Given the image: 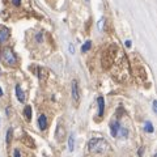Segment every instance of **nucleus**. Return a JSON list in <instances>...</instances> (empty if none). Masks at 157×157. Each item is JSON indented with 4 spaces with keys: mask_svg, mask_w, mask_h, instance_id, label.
<instances>
[{
    "mask_svg": "<svg viewBox=\"0 0 157 157\" xmlns=\"http://www.w3.org/2000/svg\"><path fill=\"white\" fill-rule=\"evenodd\" d=\"M72 98L76 104L80 101V90H78L77 80H73V82H72Z\"/></svg>",
    "mask_w": 157,
    "mask_h": 157,
    "instance_id": "nucleus-3",
    "label": "nucleus"
},
{
    "mask_svg": "<svg viewBox=\"0 0 157 157\" xmlns=\"http://www.w3.org/2000/svg\"><path fill=\"white\" fill-rule=\"evenodd\" d=\"M144 130L147 131V132H149V134H151V132H153V124H152L151 123V122L148 121V122H145V127H144Z\"/></svg>",
    "mask_w": 157,
    "mask_h": 157,
    "instance_id": "nucleus-13",
    "label": "nucleus"
},
{
    "mask_svg": "<svg viewBox=\"0 0 157 157\" xmlns=\"http://www.w3.org/2000/svg\"><path fill=\"white\" fill-rule=\"evenodd\" d=\"M89 151L94 152V153H104L105 151L109 149V144L105 139H101V137H96V139H92L89 141Z\"/></svg>",
    "mask_w": 157,
    "mask_h": 157,
    "instance_id": "nucleus-1",
    "label": "nucleus"
},
{
    "mask_svg": "<svg viewBox=\"0 0 157 157\" xmlns=\"http://www.w3.org/2000/svg\"><path fill=\"white\" fill-rule=\"evenodd\" d=\"M2 96H3V89L0 88V97H2Z\"/></svg>",
    "mask_w": 157,
    "mask_h": 157,
    "instance_id": "nucleus-23",
    "label": "nucleus"
},
{
    "mask_svg": "<svg viewBox=\"0 0 157 157\" xmlns=\"http://www.w3.org/2000/svg\"><path fill=\"white\" fill-rule=\"evenodd\" d=\"M9 29L8 28H2L0 29V43H3V42H6L7 39L9 38Z\"/></svg>",
    "mask_w": 157,
    "mask_h": 157,
    "instance_id": "nucleus-6",
    "label": "nucleus"
},
{
    "mask_svg": "<svg viewBox=\"0 0 157 157\" xmlns=\"http://www.w3.org/2000/svg\"><path fill=\"white\" fill-rule=\"evenodd\" d=\"M42 37H43V36H42V33H39V34H38V36H37V41H38V42H41V39H42Z\"/></svg>",
    "mask_w": 157,
    "mask_h": 157,
    "instance_id": "nucleus-20",
    "label": "nucleus"
},
{
    "mask_svg": "<svg viewBox=\"0 0 157 157\" xmlns=\"http://www.w3.org/2000/svg\"><path fill=\"white\" fill-rule=\"evenodd\" d=\"M38 124H39V128L41 130H46L47 127V118L45 114H41L38 117Z\"/></svg>",
    "mask_w": 157,
    "mask_h": 157,
    "instance_id": "nucleus-8",
    "label": "nucleus"
},
{
    "mask_svg": "<svg viewBox=\"0 0 157 157\" xmlns=\"http://www.w3.org/2000/svg\"><path fill=\"white\" fill-rule=\"evenodd\" d=\"M90 47H92V42H90V41H86L84 45L81 46V51H82V52H86V51L90 50Z\"/></svg>",
    "mask_w": 157,
    "mask_h": 157,
    "instance_id": "nucleus-12",
    "label": "nucleus"
},
{
    "mask_svg": "<svg viewBox=\"0 0 157 157\" xmlns=\"http://www.w3.org/2000/svg\"><path fill=\"white\" fill-rule=\"evenodd\" d=\"M139 156H143V148L139 149Z\"/></svg>",
    "mask_w": 157,
    "mask_h": 157,
    "instance_id": "nucleus-22",
    "label": "nucleus"
},
{
    "mask_svg": "<svg viewBox=\"0 0 157 157\" xmlns=\"http://www.w3.org/2000/svg\"><path fill=\"white\" fill-rule=\"evenodd\" d=\"M64 135H66L64 127H63L62 124H58L56 131H55V137H56V140H58V141H62L63 137H64Z\"/></svg>",
    "mask_w": 157,
    "mask_h": 157,
    "instance_id": "nucleus-5",
    "label": "nucleus"
},
{
    "mask_svg": "<svg viewBox=\"0 0 157 157\" xmlns=\"http://www.w3.org/2000/svg\"><path fill=\"white\" fill-rule=\"evenodd\" d=\"M119 130H121V124L119 122H111L110 123V132H111V136L113 137H118V134H119Z\"/></svg>",
    "mask_w": 157,
    "mask_h": 157,
    "instance_id": "nucleus-4",
    "label": "nucleus"
},
{
    "mask_svg": "<svg viewBox=\"0 0 157 157\" xmlns=\"http://www.w3.org/2000/svg\"><path fill=\"white\" fill-rule=\"evenodd\" d=\"M70 52H71V54H75V46H73L72 43L70 45Z\"/></svg>",
    "mask_w": 157,
    "mask_h": 157,
    "instance_id": "nucleus-18",
    "label": "nucleus"
},
{
    "mask_svg": "<svg viewBox=\"0 0 157 157\" xmlns=\"http://www.w3.org/2000/svg\"><path fill=\"white\" fill-rule=\"evenodd\" d=\"M24 114H25V117H26L28 121H30V119H32V106L26 105L25 109H24Z\"/></svg>",
    "mask_w": 157,
    "mask_h": 157,
    "instance_id": "nucleus-11",
    "label": "nucleus"
},
{
    "mask_svg": "<svg viewBox=\"0 0 157 157\" xmlns=\"http://www.w3.org/2000/svg\"><path fill=\"white\" fill-rule=\"evenodd\" d=\"M126 46L127 47H131V41H126Z\"/></svg>",
    "mask_w": 157,
    "mask_h": 157,
    "instance_id": "nucleus-21",
    "label": "nucleus"
},
{
    "mask_svg": "<svg viewBox=\"0 0 157 157\" xmlns=\"http://www.w3.org/2000/svg\"><path fill=\"white\" fill-rule=\"evenodd\" d=\"M97 102H98V117H102V115H104V111H105V101H104V97H98L97 98Z\"/></svg>",
    "mask_w": 157,
    "mask_h": 157,
    "instance_id": "nucleus-7",
    "label": "nucleus"
},
{
    "mask_svg": "<svg viewBox=\"0 0 157 157\" xmlns=\"http://www.w3.org/2000/svg\"><path fill=\"white\" fill-rule=\"evenodd\" d=\"M153 111H157V101H153Z\"/></svg>",
    "mask_w": 157,
    "mask_h": 157,
    "instance_id": "nucleus-19",
    "label": "nucleus"
},
{
    "mask_svg": "<svg viewBox=\"0 0 157 157\" xmlns=\"http://www.w3.org/2000/svg\"><path fill=\"white\" fill-rule=\"evenodd\" d=\"M104 24H105V20H104V18H101L100 21H98V29H100L101 32L104 30Z\"/></svg>",
    "mask_w": 157,
    "mask_h": 157,
    "instance_id": "nucleus-15",
    "label": "nucleus"
},
{
    "mask_svg": "<svg viewBox=\"0 0 157 157\" xmlns=\"http://www.w3.org/2000/svg\"><path fill=\"white\" fill-rule=\"evenodd\" d=\"M13 157H21V155H20V151H18V149H14V152H13Z\"/></svg>",
    "mask_w": 157,
    "mask_h": 157,
    "instance_id": "nucleus-16",
    "label": "nucleus"
},
{
    "mask_svg": "<svg viewBox=\"0 0 157 157\" xmlns=\"http://www.w3.org/2000/svg\"><path fill=\"white\" fill-rule=\"evenodd\" d=\"M68 149H70V152H73V149H75V139H73L72 134L68 137Z\"/></svg>",
    "mask_w": 157,
    "mask_h": 157,
    "instance_id": "nucleus-10",
    "label": "nucleus"
},
{
    "mask_svg": "<svg viewBox=\"0 0 157 157\" xmlns=\"http://www.w3.org/2000/svg\"><path fill=\"white\" fill-rule=\"evenodd\" d=\"M16 94H17V100L20 102H25V93L22 92L20 85H16Z\"/></svg>",
    "mask_w": 157,
    "mask_h": 157,
    "instance_id": "nucleus-9",
    "label": "nucleus"
},
{
    "mask_svg": "<svg viewBox=\"0 0 157 157\" xmlns=\"http://www.w3.org/2000/svg\"><path fill=\"white\" fill-rule=\"evenodd\" d=\"M12 3H13V6H16V7H18L20 4H21V0H12Z\"/></svg>",
    "mask_w": 157,
    "mask_h": 157,
    "instance_id": "nucleus-17",
    "label": "nucleus"
},
{
    "mask_svg": "<svg viewBox=\"0 0 157 157\" xmlns=\"http://www.w3.org/2000/svg\"><path fill=\"white\" fill-rule=\"evenodd\" d=\"M11 139H12V130L9 128V130L7 131V143H8V144L11 143Z\"/></svg>",
    "mask_w": 157,
    "mask_h": 157,
    "instance_id": "nucleus-14",
    "label": "nucleus"
},
{
    "mask_svg": "<svg viewBox=\"0 0 157 157\" xmlns=\"http://www.w3.org/2000/svg\"><path fill=\"white\" fill-rule=\"evenodd\" d=\"M2 60L7 66H14L17 63V58L11 48L7 47V48H3V51H2Z\"/></svg>",
    "mask_w": 157,
    "mask_h": 157,
    "instance_id": "nucleus-2",
    "label": "nucleus"
},
{
    "mask_svg": "<svg viewBox=\"0 0 157 157\" xmlns=\"http://www.w3.org/2000/svg\"><path fill=\"white\" fill-rule=\"evenodd\" d=\"M85 2H86V3H89V0H85Z\"/></svg>",
    "mask_w": 157,
    "mask_h": 157,
    "instance_id": "nucleus-24",
    "label": "nucleus"
}]
</instances>
